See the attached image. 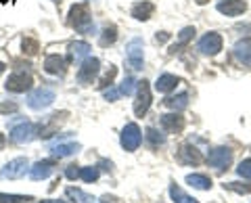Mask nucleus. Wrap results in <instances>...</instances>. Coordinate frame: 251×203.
<instances>
[{"instance_id":"nucleus-1","label":"nucleus","mask_w":251,"mask_h":203,"mask_svg":"<svg viewBox=\"0 0 251 203\" xmlns=\"http://www.w3.org/2000/svg\"><path fill=\"white\" fill-rule=\"evenodd\" d=\"M69 25L77 29L80 34H90L94 29V23L90 17V11L86 4H74L69 9Z\"/></svg>"},{"instance_id":"nucleus-2","label":"nucleus","mask_w":251,"mask_h":203,"mask_svg":"<svg viewBox=\"0 0 251 203\" xmlns=\"http://www.w3.org/2000/svg\"><path fill=\"white\" fill-rule=\"evenodd\" d=\"M54 99H57V95H54L52 88H49V86H40V88H36L34 92H29L27 105H29V109H34V111H42V109L50 107L54 103Z\"/></svg>"},{"instance_id":"nucleus-3","label":"nucleus","mask_w":251,"mask_h":203,"mask_svg":"<svg viewBox=\"0 0 251 203\" xmlns=\"http://www.w3.org/2000/svg\"><path fill=\"white\" fill-rule=\"evenodd\" d=\"M145 42L140 38H132L126 46V59H128V65L134 69V72H140L145 63Z\"/></svg>"},{"instance_id":"nucleus-4","label":"nucleus","mask_w":251,"mask_h":203,"mask_svg":"<svg viewBox=\"0 0 251 203\" xmlns=\"http://www.w3.org/2000/svg\"><path fill=\"white\" fill-rule=\"evenodd\" d=\"M36 136H40V128L31 122H21L19 126H15L11 130V140L15 145H25V143H31Z\"/></svg>"},{"instance_id":"nucleus-5","label":"nucleus","mask_w":251,"mask_h":203,"mask_svg":"<svg viewBox=\"0 0 251 203\" xmlns=\"http://www.w3.org/2000/svg\"><path fill=\"white\" fill-rule=\"evenodd\" d=\"M31 84H34V80H31V74L25 72V69H17V72H13L9 77H6V90L9 92H25L31 88Z\"/></svg>"},{"instance_id":"nucleus-6","label":"nucleus","mask_w":251,"mask_h":203,"mask_svg":"<svg viewBox=\"0 0 251 203\" xmlns=\"http://www.w3.org/2000/svg\"><path fill=\"white\" fill-rule=\"evenodd\" d=\"M120 143L126 151H136L140 143H143V132H140V128L136 126V124H126L124 130H122V136H120Z\"/></svg>"},{"instance_id":"nucleus-7","label":"nucleus","mask_w":251,"mask_h":203,"mask_svg":"<svg viewBox=\"0 0 251 203\" xmlns=\"http://www.w3.org/2000/svg\"><path fill=\"white\" fill-rule=\"evenodd\" d=\"M207 163L211 168H216L218 172H222L232 163V151L228 149V147H216V149L209 151Z\"/></svg>"},{"instance_id":"nucleus-8","label":"nucleus","mask_w":251,"mask_h":203,"mask_svg":"<svg viewBox=\"0 0 251 203\" xmlns=\"http://www.w3.org/2000/svg\"><path fill=\"white\" fill-rule=\"evenodd\" d=\"M99 72H100V61L94 59V57H88L80 65V69H77V82L84 84V86L92 84V80L99 76Z\"/></svg>"},{"instance_id":"nucleus-9","label":"nucleus","mask_w":251,"mask_h":203,"mask_svg":"<svg viewBox=\"0 0 251 203\" xmlns=\"http://www.w3.org/2000/svg\"><path fill=\"white\" fill-rule=\"evenodd\" d=\"M197 49L201 54H207V57H214V54H218L220 51H222V36L216 34V32H209L205 34L199 40Z\"/></svg>"},{"instance_id":"nucleus-10","label":"nucleus","mask_w":251,"mask_h":203,"mask_svg":"<svg viewBox=\"0 0 251 203\" xmlns=\"http://www.w3.org/2000/svg\"><path fill=\"white\" fill-rule=\"evenodd\" d=\"M27 170H29V161L25 157H17V159L6 163L0 174H2V178H6V180H17V178L25 176Z\"/></svg>"},{"instance_id":"nucleus-11","label":"nucleus","mask_w":251,"mask_h":203,"mask_svg":"<svg viewBox=\"0 0 251 203\" xmlns=\"http://www.w3.org/2000/svg\"><path fill=\"white\" fill-rule=\"evenodd\" d=\"M149 107H151V88H149V82L143 80L138 82V95H136V101H134V113L138 118H143V115L149 111Z\"/></svg>"},{"instance_id":"nucleus-12","label":"nucleus","mask_w":251,"mask_h":203,"mask_svg":"<svg viewBox=\"0 0 251 203\" xmlns=\"http://www.w3.org/2000/svg\"><path fill=\"white\" fill-rule=\"evenodd\" d=\"M216 9L226 17H237V15L247 11V2L245 0H218Z\"/></svg>"},{"instance_id":"nucleus-13","label":"nucleus","mask_w":251,"mask_h":203,"mask_svg":"<svg viewBox=\"0 0 251 203\" xmlns=\"http://www.w3.org/2000/svg\"><path fill=\"white\" fill-rule=\"evenodd\" d=\"M54 166H57V163H54L52 159H42V161L34 163V166L29 168L31 180H44V178H49L54 172Z\"/></svg>"},{"instance_id":"nucleus-14","label":"nucleus","mask_w":251,"mask_h":203,"mask_svg":"<svg viewBox=\"0 0 251 203\" xmlns=\"http://www.w3.org/2000/svg\"><path fill=\"white\" fill-rule=\"evenodd\" d=\"M159 124L168 134H176V132H180L184 128V118L180 113H168V115H161Z\"/></svg>"},{"instance_id":"nucleus-15","label":"nucleus","mask_w":251,"mask_h":203,"mask_svg":"<svg viewBox=\"0 0 251 203\" xmlns=\"http://www.w3.org/2000/svg\"><path fill=\"white\" fill-rule=\"evenodd\" d=\"M44 69H46V74H52V76H65L67 61L59 57V54H49L44 59Z\"/></svg>"},{"instance_id":"nucleus-16","label":"nucleus","mask_w":251,"mask_h":203,"mask_svg":"<svg viewBox=\"0 0 251 203\" xmlns=\"http://www.w3.org/2000/svg\"><path fill=\"white\" fill-rule=\"evenodd\" d=\"M67 120V111H61V113H52L49 120H46V124L44 126H40V136L42 138H49V136H52L54 132H57V128L61 126L63 122Z\"/></svg>"},{"instance_id":"nucleus-17","label":"nucleus","mask_w":251,"mask_h":203,"mask_svg":"<svg viewBox=\"0 0 251 203\" xmlns=\"http://www.w3.org/2000/svg\"><path fill=\"white\" fill-rule=\"evenodd\" d=\"M234 57H237V61L241 65H247L251 67V38H245V40H239L237 44H234Z\"/></svg>"},{"instance_id":"nucleus-18","label":"nucleus","mask_w":251,"mask_h":203,"mask_svg":"<svg viewBox=\"0 0 251 203\" xmlns=\"http://www.w3.org/2000/svg\"><path fill=\"white\" fill-rule=\"evenodd\" d=\"M178 159L182 163H193V166H197V163L203 161V155L195 149L193 145H182L178 151Z\"/></svg>"},{"instance_id":"nucleus-19","label":"nucleus","mask_w":251,"mask_h":203,"mask_svg":"<svg viewBox=\"0 0 251 203\" xmlns=\"http://www.w3.org/2000/svg\"><path fill=\"white\" fill-rule=\"evenodd\" d=\"M88 54H90V44L88 42L77 40V42L69 44V57H72V61H75V63H80L82 59H88Z\"/></svg>"},{"instance_id":"nucleus-20","label":"nucleus","mask_w":251,"mask_h":203,"mask_svg":"<svg viewBox=\"0 0 251 203\" xmlns=\"http://www.w3.org/2000/svg\"><path fill=\"white\" fill-rule=\"evenodd\" d=\"M153 11H155V4L149 2V0H143V2H136L132 6V17L138 21H147V19H151Z\"/></svg>"},{"instance_id":"nucleus-21","label":"nucleus","mask_w":251,"mask_h":203,"mask_svg":"<svg viewBox=\"0 0 251 203\" xmlns=\"http://www.w3.org/2000/svg\"><path fill=\"white\" fill-rule=\"evenodd\" d=\"M180 80L176 76H172V74H161L159 77H157V82H155V88L157 92H170V90H174L176 88V84Z\"/></svg>"},{"instance_id":"nucleus-22","label":"nucleus","mask_w":251,"mask_h":203,"mask_svg":"<svg viewBox=\"0 0 251 203\" xmlns=\"http://www.w3.org/2000/svg\"><path fill=\"white\" fill-rule=\"evenodd\" d=\"M80 151V145L77 143H61V145H54L50 153H52V157H69V155H74Z\"/></svg>"},{"instance_id":"nucleus-23","label":"nucleus","mask_w":251,"mask_h":203,"mask_svg":"<svg viewBox=\"0 0 251 203\" xmlns=\"http://www.w3.org/2000/svg\"><path fill=\"white\" fill-rule=\"evenodd\" d=\"M186 182L191 184L193 189H199V191H209L211 189V180L205 174H188Z\"/></svg>"},{"instance_id":"nucleus-24","label":"nucleus","mask_w":251,"mask_h":203,"mask_svg":"<svg viewBox=\"0 0 251 203\" xmlns=\"http://www.w3.org/2000/svg\"><path fill=\"white\" fill-rule=\"evenodd\" d=\"M65 195H67L69 199H74L75 203H99L97 197H92V195L84 193V191H80V189H74V186H69V189L65 191Z\"/></svg>"},{"instance_id":"nucleus-25","label":"nucleus","mask_w":251,"mask_h":203,"mask_svg":"<svg viewBox=\"0 0 251 203\" xmlns=\"http://www.w3.org/2000/svg\"><path fill=\"white\" fill-rule=\"evenodd\" d=\"M163 105L174 109V111H182V109L188 107V95L182 92V95H178V97H168L166 101H163Z\"/></svg>"},{"instance_id":"nucleus-26","label":"nucleus","mask_w":251,"mask_h":203,"mask_svg":"<svg viewBox=\"0 0 251 203\" xmlns=\"http://www.w3.org/2000/svg\"><path fill=\"white\" fill-rule=\"evenodd\" d=\"M170 195H172V199H174L176 203H199L195 197H191V195H186L180 186H176V184H172L170 186Z\"/></svg>"},{"instance_id":"nucleus-27","label":"nucleus","mask_w":251,"mask_h":203,"mask_svg":"<svg viewBox=\"0 0 251 203\" xmlns=\"http://www.w3.org/2000/svg\"><path fill=\"white\" fill-rule=\"evenodd\" d=\"M193 36H195V27H184L182 32L178 34V44H174L172 46V52H178L182 46H186L188 42L193 40Z\"/></svg>"},{"instance_id":"nucleus-28","label":"nucleus","mask_w":251,"mask_h":203,"mask_svg":"<svg viewBox=\"0 0 251 203\" xmlns=\"http://www.w3.org/2000/svg\"><path fill=\"white\" fill-rule=\"evenodd\" d=\"M117 40V29L113 27V25H109V27H105L103 29V34H100V46H111L113 42Z\"/></svg>"},{"instance_id":"nucleus-29","label":"nucleus","mask_w":251,"mask_h":203,"mask_svg":"<svg viewBox=\"0 0 251 203\" xmlns=\"http://www.w3.org/2000/svg\"><path fill=\"white\" fill-rule=\"evenodd\" d=\"M31 197L29 195H6L0 193V203H29Z\"/></svg>"},{"instance_id":"nucleus-30","label":"nucleus","mask_w":251,"mask_h":203,"mask_svg":"<svg viewBox=\"0 0 251 203\" xmlns=\"http://www.w3.org/2000/svg\"><path fill=\"white\" fill-rule=\"evenodd\" d=\"M80 178L84 182H94L99 180V168H80Z\"/></svg>"},{"instance_id":"nucleus-31","label":"nucleus","mask_w":251,"mask_h":203,"mask_svg":"<svg viewBox=\"0 0 251 203\" xmlns=\"http://www.w3.org/2000/svg\"><path fill=\"white\" fill-rule=\"evenodd\" d=\"M147 140L151 143V147H159V145L166 143L163 134H161V132H157L155 128H149V130H147Z\"/></svg>"},{"instance_id":"nucleus-32","label":"nucleus","mask_w":251,"mask_h":203,"mask_svg":"<svg viewBox=\"0 0 251 203\" xmlns=\"http://www.w3.org/2000/svg\"><path fill=\"white\" fill-rule=\"evenodd\" d=\"M115 74H117V67H115V65H109V72L103 76V80H100L99 88H100V90H107V86H111V84H113Z\"/></svg>"},{"instance_id":"nucleus-33","label":"nucleus","mask_w":251,"mask_h":203,"mask_svg":"<svg viewBox=\"0 0 251 203\" xmlns=\"http://www.w3.org/2000/svg\"><path fill=\"white\" fill-rule=\"evenodd\" d=\"M136 80L132 76H126L124 77V82H122V86H120V90H122V95H132L134 92V88H136Z\"/></svg>"},{"instance_id":"nucleus-34","label":"nucleus","mask_w":251,"mask_h":203,"mask_svg":"<svg viewBox=\"0 0 251 203\" xmlns=\"http://www.w3.org/2000/svg\"><path fill=\"white\" fill-rule=\"evenodd\" d=\"M224 189L234 191V193H239V195H247V193H251V184H241V182H226V184H224Z\"/></svg>"},{"instance_id":"nucleus-35","label":"nucleus","mask_w":251,"mask_h":203,"mask_svg":"<svg viewBox=\"0 0 251 203\" xmlns=\"http://www.w3.org/2000/svg\"><path fill=\"white\" fill-rule=\"evenodd\" d=\"M237 174H239L241 178H247V180H251V159H243V161L239 163Z\"/></svg>"},{"instance_id":"nucleus-36","label":"nucleus","mask_w":251,"mask_h":203,"mask_svg":"<svg viewBox=\"0 0 251 203\" xmlns=\"http://www.w3.org/2000/svg\"><path fill=\"white\" fill-rule=\"evenodd\" d=\"M38 49H40V46H38V42H36V40H31V38H25V40H23V52H27V54H36V52H38Z\"/></svg>"},{"instance_id":"nucleus-37","label":"nucleus","mask_w":251,"mask_h":203,"mask_svg":"<svg viewBox=\"0 0 251 203\" xmlns=\"http://www.w3.org/2000/svg\"><path fill=\"white\" fill-rule=\"evenodd\" d=\"M103 95H105L107 101H117L122 97V90L120 88H111V86H109V90H103Z\"/></svg>"},{"instance_id":"nucleus-38","label":"nucleus","mask_w":251,"mask_h":203,"mask_svg":"<svg viewBox=\"0 0 251 203\" xmlns=\"http://www.w3.org/2000/svg\"><path fill=\"white\" fill-rule=\"evenodd\" d=\"M65 176L69 178V180H75V178H80V168H77V166H67Z\"/></svg>"},{"instance_id":"nucleus-39","label":"nucleus","mask_w":251,"mask_h":203,"mask_svg":"<svg viewBox=\"0 0 251 203\" xmlns=\"http://www.w3.org/2000/svg\"><path fill=\"white\" fill-rule=\"evenodd\" d=\"M17 105L15 103H0V113H15L17 111Z\"/></svg>"},{"instance_id":"nucleus-40","label":"nucleus","mask_w":251,"mask_h":203,"mask_svg":"<svg viewBox=\"0 0 251 203\" xmlns=\"http://www.w3.org/2000/svg\"><path fill=\"white\" fill-rule=\"evenodd\" d=\"M170 38V34L168 32H161V34H157V42H166Z\"/></svg>"},{"instance_id":"nucleus-41","label":"nucleus","mask_w":251,"mask_h":203,"mask_svg":"<svg viewBox=\"0 0 251 203\" xmlns=\"http://www.w3.org/2000/svg\"><path fill=\"white\" fill-rule=\"evenodd\" d=\"M42 203H65V201H59V199H46V201H42Z\"/></svg>"},{"instance_id":"nucleus-42","label":"nucleus","mask_w":251,"mask_h":203,"mask_svg":"<svg viewBox=\"0 0 251 203\" xmlns=\"http://www.w3.org/2000/svg\"><path fill=\"white\" fill-rule=\"evenodd\" d=\"M207 2V0H197V4H205Z\"/></svg>"},{"instance_id":"nucleus-43","label":"nucleus","mask_w":251,"mask_h":203,"mask_svg":"<svg viewBox=\"0 0 251 203\" xmlns=\"http://www.w3.org/2000/svg\"><path fill=\"white\" fill-rule=\"evenodd\" d=\"M4 72V63H0V74H2Z\"/></svg>"},{"instance_id":"nucleus-44","label":"nucleus","mask_w":251,"mask_h":203,"mask_svg":"<svg viewBox=\"0 0 251 203\" xmlns=\"http://www.w3.org/2000/svg\"><path fill=\"white\" fill-rule=\"evenodd\" d=\"M0 2H4V4H6V2H15V0H0Z\"/></svg>"},{"instance_id":"nucleus-45","label":"nucleus","mask_w":251,"mask_h":203,"mask_svg":"<svg viewBox=\"0 0 251 203\" xmlns=\"http://www.w3.org/2000/svg\"><path fill=\"white\" fill-rule=\"evenodd\" d=\"M54 2H61V0H54Z\"/></svg>"}]
</instances>
